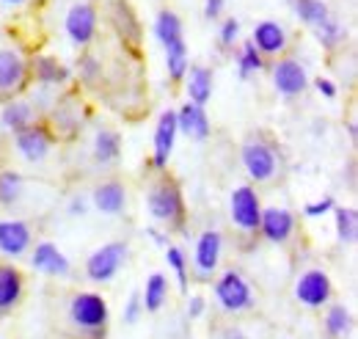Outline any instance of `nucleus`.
Masks as SVG:
<instances>
[{"mask_svg":"<svg viewBox=\"0 0 358 339\" xmlns=\"http://www.w3.org/2000/svg\"><path fill=\"white\" fill-rule=\"evenodd\" d=\"M289 6L295 11V17L301 20V25H306L309 31H314L317 25H322L334 14L325 0H289Z\"/></svg>","mask_w":358,"mask_h":339,"instance_id":"obj_33","label":"nucleus"},{"mask_svg":"<svg viewBox=\"0 0 358 339\" xmlns=\"http://www.w3.org/2000/svg\"><path fill=\"white\" fill-rule=\"evenodd\" d=\"M251 42L265 58H281L289 50V34L278 20H259L251 31Z\"/></svg>","mask_w":358,"mask_h":339,"instance_id":"obj_19","label":"nucleus"},{"mask_svg":"<svg viewBox=\"0 0 358 339\" xmlns=\"http://www.w3.org/2000/svg\"><path fill=\"white\" fill-rule=\"evenodd\" d=\"M322 328H325L328 339H348L353 331V312L345 303H328L325 317H322Z\"/></svg>","mask_w":358,"mask_h":339,"instance_id":"obj_28","label":"nucleus"},{"mask_svg":"<svg viewBox=\"0 0 358 339\" xmlns=\"http://www.w3.org/2000/svg\"><path fill=\"white\" fill-rule=\"evenodd\" d=\"M152 36L157 39V44L163 50L177 42H185V22H182V17L174 8H169V6L160 8L155 14V22H152Z\"/></svg>","mask_w":358,"mask_h":339,"instance_id":"obj_25","label":"nucleus"},{"mask_svg":"<svg viewBox=\"0 0 358 339\" xmlns=\"http://www.w3.org/2000/svg\"><path fill=\"white\" fill-rule=\"evenodd\" d=\"M89 202L102 215H122L127 210V188L122 179H105L91 191Z\"/></svg>","mask_w":358,"mask_h":339,"instance_id":"obj_21","label":"nucleus"},{"mask_svg":"<svg viewBox=\"0 0 358 339\" xmlns=\"http://www.w3.org/2000/svg\"><path fill=\"white\" fill-rule=\"evenodd\" d=\"M39 119H42V113L34 108V102L25 94L14 97V99H6L3 108H0V127L11 132V135L25 130L28 125H34V122H39Z\"/></svg>","mask_w":358,"mask_h":339,"instance_id":"obj_22","label":"nucleus"},{"mask_svg":"<svg viewBox=\"0 0 358 339\" xmlns=\"http://www.w3.org/2000/svg\"><path fill=\"white\" fill-rule=\"evenodd\" d=\"M130 259V246L127 240H110L105 246H99L96 251H91L86 259V279L94 284H108L119 276V270L127 265Z\"/></svg>","mask_w":358,"mask_h":339,"instance_id":"obj_8","label":"nucleus"},{"mask_svg":"<svg viewBox=\"0 0 358 339\" xmlns=\"http://www.w3.org/2000/svg\"><path fill=\"white\" fill-rule=\"evenodd\" d=\"M317 44L322 47V50H328V53H336L342 44L348 42V28H345V22L336 17V14H331L322 25H317L312 31Z\"/></svg>","mask_w":358,"mask_h":339,"instance_id":"obj_32","label":"nucleus"},{"mask_svg":"<svg viewBox=\"0 0 358 339\" xmlns=\"http://www.w3.org/2000/svg\"><path fill=\"white\" fill-rule=\"evenodd\" d=\"M226 3L229 0H204V20L207 22H221L226 14Z\"/></svg>","mask_w":358,"mask_h":339,"instance_id":"obj_41","label":"nucleus"},{"mask_svg":"<svg viewBox=\"0 0 358 339\" xmlns=\"http://www.w3.org/2000/svg\"><path fill=\"white\" fill-rule=\"evenodd\" d=\"M34 246V229L25 218H0V256L20 259Z\"/></svg>","mask_w":358,"mask_h":339,"instance_id":"obj_18","label":"nucleus"},{"mask_svg":"<svg viewBox=\"0 0 358 339\" xmlns=\"http://www.w3.org/2000/svg\"><path fill=\"white\" fill-rule=\"evenodd\" d=\"M25 6H31V0H0V8L6 11H22Z\"/></svg>","mask_w":358,"mask_h":339,"instance_id":"obj_47","label":"nucleus"},{"mask_svg":"<svg viewBox=\"0 0 358 339\" xmlns=\"http://www.w3.org/2000/svg\"><path fill=\"white\" fill-rule=\"evenodd\" d=\"M240 36H243V25L237 17H224L221 25H218V44L221 50H234L240 44Z\"/></svg>","mask_w":358,"mask_h":339,"instance_id":"obj_38","label":"nucleus"},{"mask_svg":"<svg viewBox=\"0 0 358 339\" xmlns=\"http://www.w3.org/2000/svg\"><path fill=\"white\" fill-rule=\"evenodd\" d=\"M204 312H207V298L204 296L187 298V317H190V320H201Z\"/></svg>","mask_w":358,"mask_h":339,"instance_id":"obj_43","label":"nucleus"},{"mask_svg":"<svg viewBox=\"0 0 358 339\" xmlns=\"http://www.w3.org/2000/svg\"><path fill=\"white\" fill-rule=\"evenodd\" d=\"M55 141L58 138H55V132L50 130L45 119H39V122L28 125L25 130L14 132V149L25 163H45L47 155L55 146Z\"/></svg>","mask_w":358,"mask_h":339,"instance_id":"obj_10","label":"nucleus"},{"mask_svg":"<svg viewBox=\"0 0 358 339\" xmlns=\"http://www.w3.org/2000/svg\"><path fill=\"white\" fill-rule=\"evenodd\" d=\"M174 113H177L179 135H185V138L193 141V144H204V141H210L213 125H210V116H207V108H204V105L185 102V105H179Z\"/></svg>","mask_w":358,"mask_h":339,"instance_id":"obj_20","label":"nucleus"},{"mask_svg":"<svg viewBox=\"0 0 358 339\" xmlns=\"http://www.w3.org/2000/svg\"><path fill=\"white\" fill-rule=\"evenodd\" d=\"M270 81H273V88H275V94L281 99H298V97H303V91L312 83L306 67L298 58H292V55H281V58L273 61Z\"/></svg>","mask_w":358,"mask_h":339,"instance_id":"obj_9","label":"nucleus"},{"mask_svg":"<svg viewBox=\"0 0 358 339\" xmlns=\"http://www.w3.org/2000/svg\"><path fill=\"white\" fill-rule=\"evenodd\" d=\"M166 55V75L171 83H182L187 69H190V53H187V42H177L163 50Z\"/></svg>","mask_w":358,"mask_h":339,"instance_id":"obj_35","label":"nucleus"},{"mask_svg":"<svg viewBox=\"0 0 358 339\" xmlns=\"http://www.w3.org/2000/svg\"><path fill=\"white\" fill-rule=\"evenodd\" d=\"M314 88H317V94L322 97V99H336L339 97V85L334 83L331 78H314Z\"/></svg>","mask_w":358,"mask_h":339,"instance_id":"obj_42","label":"nucleus"},{"mask_svg":"<svg viewBox=\"0 0 358 339\" xmlns=\"http://www.w3.org/2000/svg\"><path fill=\"white\" fill-rule=\"evenodd\" d=\"M75 75L83 85H96L102 81V61L94 53L83 50V55L78 58V72Z\"/></svg>","mask_w":358,"mask_h":339,"instance_id":"obj_37","label":"nucleus"},{"mask_svg":"<svg viewBox=\"0 0 358 339\" xmlns=\"http://www.w3.org/2000/svg\"><path fill=\"white\" fill-rule=\"evenodd\" d=\"M224 235L218 229H204L193 243V270L199 282H210L224 259Z\"/></svg>","mask_w":358,"mask_h":339,"instance_id":"obj_11","label":"nucleus"},{"mask_svg":"<svg viewBox=\"0 0 358 339\" xmlns=\"http://www.w3.org/2000/svg\"><path fill=\"white\" fill-rule=\"evenodd\" d=\"M295 298L306 309H325L334 300V282L322 268H309L295 282Z\"/></svg>","mask_w":358,"mask_h":339,"instance_id":"obj_12","label":"nucleus"},{"mask_svg":"<svg viewBox=\"0 0 358 339\" xmlns=\"http://www.w3.org/2000/svg\"><path fill=\"white\" fill-rule=\"evenodd\" d=\"M334 207H336V199L331 196V193H325L322 199H317V202H309L306 207H303V215L306 218H325L328 212H334Z\"/></svg>","mask_w":358,"mask_h":339,"instance_id":"obj_39","label":"nucleus"},{"mask_svg":"<svg viewBox=\"0 0 358 339\" xmlns=\"http://www.w3.org/2000/svg\"><path fill=\"white\" fill-rule=\"evenodd\" d=\"M298 232V215L289 207H262L257 237L268 240L270 246H287Z\"/></svg>","mask_w":358,"mask_h":339,"instance_id":"obj_14","label":"nucleus"},{"mask_svg":"<svg viewBox=\"0 0 358 339\" xmlns=\"http://www.w3.org/2000/svg\"><path fill=\"white\" fill-rule=\"evenodd\" d=\"M146 210L152 215V221H157L163 229H169V232H185L187 205H185V193H182L177 179L157 177L149 185V191H146Z\"/></svg>","mask_w":358,"mask_h":339,"instance_id":"obj_1","label":"nucleus"},{"mask_svg":"<svg viewBox=\"0 0 358 339\" xmlns=\"http://www.w3.org/2000/svg\"><path fill=\"white\" fill-rule=\"evenodd\" d=\"M218 339H251V337L243 328H237V326H226V328H221Z\"/></svg>","mask_w":358,"mask_h":339,"instance_id":"obj_46","label":"nucleus"},{"mask_svg":"<svg viewBox=\"0 0 358 339\" xmlns=\"http://www.w3.org/2000/svg\"><path fill=\"white\" fill-rule=\"evenodd\" d=\"M69 323L83 339H105L108 320H110V306L108 300L94 293V290H80L69 298Z\"/></svg>","mask_w":358,"mask_h":339,"instance_id":"obj_2","label":"nucleus"},{"mask_svg":"<svg viewBox=\"0 0 358 339\" xmlns=\"http://www.w3.org/2000/svg\"><path fill=\"white\" fill-rule=\"evenodd\" d=\"M166 265L171 268V273H174V279H177L179 290L182 293H187V284H190V265H187V254L179 249V246H174V243H169L166 249Z\"/></svg>","mask_w":358,"mask_h":339,"instance_id":"obj_36","label":"nucleus"},{"mask_svg":"<svg viewBox=\"0 0 358 339\" xmlns=\"http://www.w3.org/2000/svg\"><path fill=\"white\" fill-rule=\"evenodd\" d=\"M213 296H215V303L221 306V312H226V314H245L257 306L254 284L237 268H226L218 273V279L213 282Z\"/></svg>","mask_w":358,"mask_h":339,"instance_id":"obj_4","label":"nucleus"},{"mask_svg":"<svg viewBox=\"0 0 358 339\" xmlns=\"http://www.w3.org/2000/svg\"><path fill=\"white\" fill-rule=\"evenodd\" d=\"M240 163L243 171L248 174V179L254 185H265L273 182L281 171V155H278V146L265 138L262 132H251L243 144H240Z\"/></svg>","mask_w":358,"mask_h":339,"instance_id":"obj_3","label":"nucleus"},{"mask_svg":"<svg viewBox=\"0 0 358 339\" xmlns=\"http://www.w3.org/2000/svg\"><path fill=\"white\" fill-rule=\"evenodd\" d=\"M45 122L55 138H75L86 125V111L78 105V97H58L55 105L45 113Z\"/></svg>","mask_w":358,"mask_h":339,"instance_id":"obj_13","label":"nucleus"},{"mask_svg":"<svg viewBox=\"0 0 358 339\" xmlns=\"http://www.w3.org/2000/svg\"><path fill=\"white\" fill-rule=\"evenodd\" d=\"M348 132H350V141H356V138H358V127H356V122H350V125H348Z\"/></svg>","mask_w":358,"mask_h":339,"instance_id":"obj_48","label":"nucleus"},{"mask_svg":"<svg viewBox=\"0 0 358 339\" xmlns=\"http://www.w3.org/2000/svg\"><path fill=\"white\" fill-rule=\"evenodd\" d=\"M334 229L339 246H356L358 240V210L350 205H336L334 207Z\"/></svg>","mask_w":358,"mask_h":339,"instance_id":"obj_31","label":"nucleus"},{"mask_svg":"<svg viewBox=\"0 0 358 339\" xmlns=\"http://www.w3.org/2000/svg\"><path fill=\"white\" fill-rule=\"evenodd\" d=\"M185 94H187V102H196V105H204L213 99L215 94V72L204 64H190L187 75H185Z\"/></svg>","mask_w":358,"mask_h":339,"instance_id":"obj_24","label":"nucleus"},{"mask_svg":"<svg viewBox=\"0 0 358 339\" xmlns=\"http://www.w3.org/2000/svg\"><path fill=\"white\" fill-rule=\"evenodd\" d=\"M229 218H231L237 232L257 237L259 218H262V196L254 185H237L229 193Z\"/></svg>","mask_w":358,"mask_h":339,"instance_id":"obj_6","label":"nucleus"},{"mask_svg":"<svg viewBox=\"0 0 358 339\" xmlns=\"http://www.w3.org/2000/svg\"><path fill=\"white\" fill-rule=\"evenodd\" d=\"M28 67H31V83L47 85V88H66L75 81V72L64 61L47 53L28 55Z\"/></svg>","mask_w":358,"mask_h":339,"instance_id":"obj_16","label":"nucleus"},{"mask_svg":"<svg viewBox=\"0 0 358 339\" xmlns=\"http://www.w3.org/2000/svg\"><path fill=\"white\" fill-rule=\"evenodd\" d=\"M22 196H25V177L14 169L0 171V207L11 210L22 202Z\"/></svg>","mask_w":358,"mask_h":339,"instance_id":"obj_34","label":"nucleus"},{"mask_svg":"<svg viewBox=\"0 0 358 339\" xmlns=\"http://www.w3.org/2000/svg\"><path fill=\"white\" fill-rule=\"evenodd\" d=\"M169 300V279L163 273H152L141 290V303L146 314H157Z\"/></svg>","mask_w":358,"mask_h":339,"instance_id":"obj_30","label":"nucleus"},{"mask_svg":"<svg viewBox=\"0 0 358 339\" xmlns=\"http://www.w3.org/2000/svg\"><path fill=\"white\" fill-rule=\"evenodd\" d=\"M108 17H110L113 28L122 34L124 42H130V44L141 42V22H138V17H135V11L130 8L127 0H113Z\"/></svg>","mask_w":358,"mask_h":339,"instance_id":"obj_27","label":"nucleus"},{"mask_svg":"<svg viewBox=\"0 0 358 339\" xmlns=\"http://www.w3.org/2000/svg\"><path fill=\"white\" fill-rule=\"evenodd\" d=\"M143 317V303H141V293H133L124 303V312H122V320L124 326H135L138 320Z\"/></svg>","mask_w":358,"mask_h":339,"instance_id":"obj_40","label":"nucleus"},{"mask_svg":"<svg viewBox=\"0 0 358 339\" xmlns=\"http://www.w3.org/2000/svg\"><path fill=\"white\" fill-rule=\"evenodd\" d=\"M31 85L28 53L20 44L0 42V102L22 97Z\"/></svg>","mask_w":358,"mask_h":339,"instance_id":"obj_5","label":"nucleus"},{"mask_svg":"<svg viewBox=\"0 0 358 339\" xmlns=\"http://www.w3.org/2000/svg\"><path fill=\"white\" fill-rule=\"evenodd\" d=\"M234 64H237V75L240 81H251L257 78L259 72H265L268 67V58L254 47V42H240L237 44V55H234Z\"/></svg>","mask_w":358,"mask_h":339,"instance_id":"obj_29","label":"nucleus"},{"mask_svg":"<svg viewBox=\"0 0 358 339\" xmlns=\"http://www.w3.org/2000/svg\"><path fill=\"white\" fill-rule=\"evenodd\" d=\"M31 268L42 276H50V279H69L72 276V262L69 256L64 254L52 240H39L36 246H31Z\"/></svg>","mask_w":358,"mask_h":339,"instance_id":"obj_17","label":"nucleus"},{"mask_svg":"<svg viewBox=\"0 0 358 339\" xmlns=\"http://www.w3.org/2000/svg\"><path fill=\"white\" fill-rule=\"evenodd\" d=\"M89 207H91V202L86 199V196H72L69 205H66V212H69L72 218H78V215H86Z\"/></svg>","mask_w":358,"mask_h":339,"instance_id":"obj_45","label":"nucleus"},{"mask_svg":"<svg viewBox=\"0 0 358 339\" xmlns=\"http://www.w3.org/2000/svg\"><path fill=\"white\" fill-rule=\"evenodd\" d=\"M179 130H177V113L174 111H163L157 116V125H155V135H152V160L149 166L155 171H166L171 163V155H174V146H177Z\"/></svg>","mask_w":358,"mask_h":339,"instance_id":"obj_15","label":"nucleus"},{"mask_svg":"<svg viewBox=\"0 0 358 339\" xmlns=\"http://www.w3.org/2000/svg\"><path fill=\"white\" fill-rule=\"evenodd\" d=\"M91 158L96 166H116L122 158V135L110 127H99L91 141Z\"/></svg>","mask_w":358,"mask_h":339,"instance_id":"obj_26","label":"nucleus"},{"mask_svg":"<svg viewBox=\"0 0 358 339\" xmlns=\"http://www.w3.org/2000/svg\"><path fill=\"white\" fill-rule=\"evenodd\" d=\"M64 34L72 42V47H78V50H86L96 39V34H99V8L94 6V0H78L66 8Z\"/></svg>","mask_w":358,"mask_h":339,"instance_id":"obj_7","label":"nucleus"},{"mask_svg":"<svg viewBox=\"0 0 358 339\" xmlns=\"http://www.w3.org/2000/svg\"><path fill=\"white\" fill-rule=\"evenodd\" d=\"M157 249H166L171 240H169V229H160V226H146V232H143Z\"/></svg>","mask_w":358,"mask_h":339,"instance_id":"obj_44","label":"nucleus"},{"mask_svg":"<svg viewBox=\"0 0 358 339\" xmlns=\"http://www.w3.org/2000/svg\"><path fill=\"white\" fill-rule=\"evenodd\" d=\"M25 296V276L14 262H0V317L14 312Z\"/></svg>","mask_w":358,"mask_h":339,"instance_id":"obj_23","label":"nucleus"}]
</instances>
